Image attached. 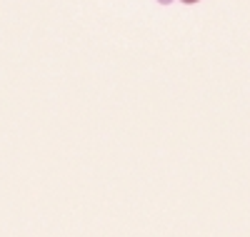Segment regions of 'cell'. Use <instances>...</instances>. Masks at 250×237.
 I'll use <instances>...</instances> for the list:
<instances>
[{"instance_id":"6da1fadb","label":"cell","mask_w":250,"mask_h":237,"mask_svg":"<svg viewBox=\"0 0 250 237\" xmlns=\"http://www.w3.org/2000/svg\"><path fill=\"white\" fill-rule=\"evenodd\" d=\"M185 5H195V3H200V0H183Z\"/></svg>"},{"instance_id":"7a4b0ae2","label":"cell","mask_w":250,"mask_h":237,"mask_svg":"<svg viewBox=\"0 0 250 237\" xmlns=\"http://www.w3.org/2000/svg\"><path fill=\"white\" fill-rule=\"evenodd\" d=\"M158 3H163V5H170V3H173V0H158Z\"/></svg>"}]
</instances>
